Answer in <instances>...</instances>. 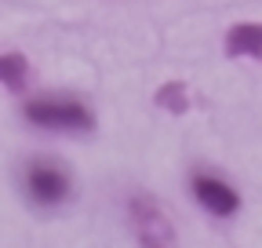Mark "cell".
Instances as JSON below:
<instances>
[{"label":"cell","instance_id":"cell-4","mask_svg":"<svg viewBox=\"0 0 262 248\" xmlns=\"http://www.w3.org/2000/svg\"><path fill=\"white\" fill-rule=\"evenodd\" d=\"M189 190H193L196 204H201L204 212H211V215H219V219H229V215H237V208H241V194L226 179H219V175L193 172Z\"/></svg>","mask_w":262,"mask_h":248},{"label":"cell","instance_id":"cell-1","mask_svg":"<svg viewBox=\"0 0 262 248\" xmlns=\"http://www.w3.org/2000/svg\"><path fill=\"white\" fill-rule=\"evenodd\" d=\"M22 117L37 128L48 132H70V135H88L95 128V117L80 99H62V95H40L22 106Z\"/></svg>","mask_w":262,"mask_h":248},{"label":"cell","instance_id":"cell-6","mask_svg":"<svg viewBox=\"0 0 262 248\" xmlns=\"http://www.w3.org/2000/svg\"><path fill=\"white\" fill-rule=\"evenodd\" d=\"M0 84L8 91H22L29 84V62L18 51H0Z\"/></svg>","mask_w":262,"mask_h":248},{"label":"cell","instance_id":"cell-5","mask_svg":"<svg viewBox=\"0 0 262 248\" xmlns=\"http://www.w3.org/2000/svg\"><path fill=\"white\" fill-rule=\"evenodd\" d=\"M226 58H262V22H237L222 40Z\"/></svg>","mask_w":262,"mask_h":248},{"label":"cell","instance_id":"cell-7","mask_svg":"<svg viewBox=\"0 0 262 248\" xmlns=\"http://www.w3.org/2000/svg\"><path fill=\"white\" fill-rule=\"evenodd\" d=\"M153 102H157L160 110H168V113L182 117V113L189 110V91H186L182 80H168V84L157 88V99H153Z\"/></svg>","mask_w":262,"mask_h":248},{"label":"cell","instance_id":"cell-2","mask_svg":"<svg viewBox=\"0 0 262 248\" xmlns=\"http://www.w3.org/2000/svg\"><path fill=\"white\" fill-rule=\"evenodd\" d=\"M127 223H131L142 248H179V237H175L168 212L149 194H131L127 197Z\"/></svg>","mask_w":262,"mask_h":248},{"label":"cell","instance_id":"cell-3","mask_svg":"<svg viewBox=\"0 0 262 248\" xmlns=\"http://www.w3.org/2000/svg\"><path fill=\"white\" fill-rule=\"evenodd\" d=\"M73 190V182H70V172H66L62 164L55 161H33L26 168V194L33 204H40V208H55L62 204L66 197H70Z\"/></svg>","mask_w":262,"mask_h":248}]
</instances>
